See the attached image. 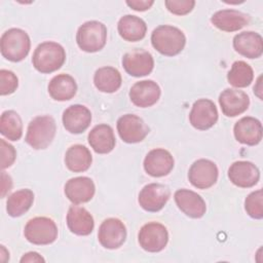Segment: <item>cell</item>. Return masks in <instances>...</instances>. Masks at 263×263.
I'll list each match as a JSON object with an SVG mask.
<instances>
[{
    "label": "cell",
    "instance_id": "obj_1",
    "mask_svg": "<svg viewBox=\"0 0 263 263\" xmlns=\"http://www.w3.org/2000/svg\"><path fill=\"white\" fill-rule=\"evenodd\" d=\"M151 43L159 53L166 57H174L184 49L186 37L177 27L161 25L153 30Z\"/></svg>",
    "mask_w": 263,
    "mask_h": 263
},
{
    "label": "cell",
    "instance_id": "obj_2",
    "mask_svg": "<svg viewBox=\"0 0 263 263\" xmlns=\"http://www.w3.org/2000/svg\"><path fill=\"white\" fill-rule=\"evenodd\" d=\"M66 61L64 47L53 41L40 43L34 50L32 63L34 68L43 74H49L59 70Z\"/></svg>",
    "mask_w": 263,
    "mask_h": 263
},
{
    "label": "cell",
    "instance_id": "obj_3",
    "mask_svg": "<svg viewBox=\"0 0 263 263\" xmlns=\"http://www.w3.org/2000/svg\"><path fill=\"white\" fill-rule=\"evenodd\" d=\"M57 132V124L53 117L40 115L34 117L27 128L25 141L33 149H46L52 142Z\"/></svg>",
    "mask_w": 263,
    "mask_h": 263
},
{
    "label": "cell",
    "instance_id": "obj_4",
    "mask_svg": "<svg viewBox=\"0 0 263 263\" xmlns=\"http://www.w3.org/2000/svg\"><path fill=\"white\" fill-rule=\"evenodd\" d=\"M31 40L28 33L18 28L5 31L0 39V50L3 58L10 62H21L29 53Z\"/></svg>",
    "mask_w": 263,
    "mask_h": 263
},
{
    "label": "cell",
    "instance_id": "obj_5",
    "mask_svg": "<svg viewBox=\"0 0 263 263\" xmlns=\"http://www.w3.org/2000/svg\"><path fill=\"white\" fill-rule=\"evenodd\" d=\"M107 28L99 21L83 23L77 30L76 42L85 52H97L106 45Z\"/></svg>",
    "mask_w": 263,
    "mask_h": 263
},
{
    "label": "cell",
    "instance_id": "obj_6",
    "mask_svg": "<svg viewBox=\"0 0 263 263\" xmlns=\"http://www.w3.org/2000/svg\"><path fill=\"white\" fill-rule=\"evenodd\" d=\"M58 226L47 217H35L30 219L24 229L26 239L37 246L52 243L58 238Z\"/></svg>",
    "mask_w": 263,
    "mask_h": 263
},
{
    "label": "cell",
    "instance_id": "obj_7",
    "mask_svg": "<svg viewBox=\"0 0 263 263\" xmlns=\"http://www.w3.org/2000/svg\"><path fill=\"white\" fill-rule=\"evenodd\" d=\"M140 247L150 253L162 251L168 241V232L164 225L158 222H148L142 226L138 234Z\"/></svg>",
    "mask_w": 263,
    "mask_h": 263
},
{
    "label": "cell",
    "instance_id": "obj_8",
    "mask_svg": "<svg viewBox=\"0 0 263 263\" xmlns=\"http://www.w3.org/2000/svg\"><path fill=\"white\" fill-rule=\"evenodd\" d=\"M116 127L121 140L128 144L142 142L150 132L145 121L135 114H124L119 117Z\"/></svg>",
    "mask_w": 263,
    "mask_h": 263
},
{
    "label": "cell",
    "instance_id": "obj_9",
    "mask_svg": "<svg viewBox=\"0 0 263 263\" xmlns=\"http://www.w3.org/2000/svg\"><path fill=\"white\" fill-rule=\"evenodd\" d=\"M170 196L171 191L167 186L160 183H150L141 189L138 201L143 210L156 213L163 209Z\"/></svg>",
    "mask_w": 263,
    "mask_h": 263
},
{
    "label": "cell",
    "instance_id": "obj_10",
    "mask_svg": "<svg viewBox=\"0 0 263 263\" xmlns=\"http://www.w3.org/2000/svg\"><path fill=\"white\" fill-rule=\"evenodd\" d=\"M98 239L105 249H118L126 239L125 225L117 218H108L104 220L99 227Z\"/></svg>",
    "mask_w": 263,
    "mask_h": 263
},
{
    "label": "cell",
    "instance_id": "obj_11",
    "mask_svg": "<svg viewBox=\"0 0 263 263\" xmlns=\"http://www.w3.org/2000/svg\"><path fill=\"white\" fill-rule=\"evenodd\" d=\"M219 171L215 162L200 158L194 161L188 172L189 182L198 189H208L216 184Z\"/></svg>",
    "mask_w": 263,
    "mask_h": 263
},
{
    "label": "cell",
    "instance_id": "obj_12",
    "mask_svg": "<svg viewBox=\"0 0 263 263\" xmlns=\"http://www.w3.org/2000/svg\"><path fill=\"white\" fill-rule=\"evenodd\" d=\"M218 120V110L213 101L199 99L192 105L189 113L191 125L199 130H206L214 126Z\"/></svg>",
    "mask_w": 263,
    "mask_h": 263
},
{
    "label": "cell",
    "instance_id": "obj_13",
    "mask_svg": "<svg viewBox=\"0 0 263 263\" xmlns=\"http://www.w3.org/2000/svg\"><path fill=\"white\" fill-rule=\"evenodd\" d=\"M122 67L125 72L134 77L149 75L154 68L152 54L144 49H134L122 57Z\"/></svg>",
    "mask_w": 263,
    "mask_h": 263
},
{
    "label": "cell",
    "instance_id": "obj_14",
    "mask_svg": "<svg viewBox=\"0 0 263 263\" xmlns=\"http://www.w3.org/2000/svg\"><path fill=\"white\" fill-rule=\"evenodd\" d=\"M175 160L173 155L163 148H156L149 151L144 159V170L151 177H163L174 168Z\"/></svg>",
    "mask_w": 263,
    "mask_h": 263
},
{
    "label": "cell",
    "instance_id": "obj_15",
    "mask_svg": "<svg viewBox=\"0 0 263 263\" xmlns=\"http://www.w3.org/2000/svg\"><path fill=\"white\" fill-rule=\"evenodd\" d=\"M161 95L159 85L153 80H141L129 89L132 103L140 108H148L157 103Z\"/></svg>",
    "mask_w": 263,
    "mask_h": 263
},
{
    "label": "cell",
    "instance_id": "obj_16",
    "mask_svg": "<svg viewBox=\"0 0 263 263\" xmlns=\"http://www.w3.org/2000/svg\"><path fill=\"white\" fill-rule=\"evenodd\" d=\"M228 178L237 187L250 188L258 183L260 172L253 162L238 160L229 166Z\"/></svg>",
    "mask_w": 263,
    "mask_h": 263
},
{
    "label": "cell",
    "instance_id": "obj_17",
    "mask_svg": "<svg viewBox=\"0 0 263 263\" xmlns=\"http://www.w3.org/2000/svg\"><path fill=\"white\" fill-rule=\"evenodd\" d=\"M219 104L225 116L235 117L247 111L250 105V98L242 90L226 88L219 96Z\"/></svg>",
    "mask_w": 263,
    "mask_h": 263
},
{
    "label": "cell",
    "instance_id": "obj_18",
    "mask_svg": "<svg viewBox=\"0 0 263 263\" xmlns=\"http://www.w3.org/2000/svg\"><path fill=\"white\" fill-rule=\"evenodd\" d=\"M62 120L66 130L75 135L81 134L91 122V112L83 105H71L63 112Z\"/></svg>",
    "mask_w": 263,
    "mask_h": 263
},
{
    "label": "cell",
    "instance_id": "obj_19",
    "mask_svg": "<svg viewBox=\"0 0 263 263\" xmlns=\"http://www.w3.org/2000/svg\"><path fill=\"white\" fill-rule=\"evenodd\" d=\"M174 199L179 210L190 218L199 219L205 214V201L199 194L192 190L179 189L175 192Z\"/></svg>",
    "mask_w": 263,
    "mask_h": 263
},
{
    "label": "cell",
    "instance_id": "obj_20",
    "mask_svg": "<svg viewBox=\"0 0 263 263\" xmlns=\"http://www.w3.org/2000/svg\"><path fill=\"white\" fill-rule=\"evenodd\" d=\"M66 197L73 204L89 201L96 192L93 181L88 177H75L68 180L64 188Z\"/></svg>",
    "mask_w": 263,
    "mask_h": 263
},
{
    "label": "cell",
    "instance_id": "obj_21",
    "mask_svg": "<svg viewBox=\"0 0 263 263\" xmlns=\"http://www.w3.org/2000/svg\"><path fill=\"white\" fill-rule=\"evenodd\" d=\"M233 134L237 142L255 146L262 140V124L255 117L245 116L234 124Z\"/></svg>",
    "mask_w": 263,
    "mask_h": 263
},
{
    "label": "cell",
    "instance_id": "obj_22",
    "mask_svg": "<svg viewBox=\"0 0 263 263\" xmlns=\"http://www.w3.org/2000/svg\"><path fill=\"white\" fill-rule=\"evenodd\" d=\"M250 15L236 9H222L215 12L211 17V23L219 30L225 32H235L248 26Z\"/></svg>",
    "mask_w": 263,
    "mask_h": 263
},
{
    "label": "cell",
    "instance_id": "obj_23",
    "mask_svg": "<svg viewBox=\"0 0 263 263\" xmlns=\"http://www.w3.org/2000/svg\"><path fill=\"white\" fill-rule=\"evenodd\" d=\"M66 221L69 230L80 236L90 234L95 227V221L91 214L83 206L77 204H73L69 208Z\"/></svg>",
    "mask_w": 263,
    "mask_h": 263
},
{
    "label": "cell",
    "instance_id": "obj_24",
    "mask_svg": "<svg viewBox=\"0 0 263 263\" xmlns=\"http://www.w3.org/2000/svg\"><path fill=\"white\" fill-rule=\"evenodd\" d=\"M233 47L236 52L248 59H258L263 53V39L259 33L245 31L234 36Z\"/></svg>",
    "mask_w": 263,
    "mask_h": 263
},
{
    "label": "cell",
    "instance_id": "obj_25",
    "mask_svg": "<svg viewBox=\"0 0 263 263\" xmlns=\"http://www.w3.org/2000/svg\"><path fill=\"white\" fill-rule=\"evenodd\" d=\"M88 144L95 152L107 154L111 152L116 144L113 128L109 124H98L88 133Z\"/></svg>",
    "mask_w": 263,
    "mask_h": 263
},
{
    "label": "cell",
    "instance_id": "obj_26",
    "mask_svg": "<svg viewBox=\"0 0 263 263\" xmlns=\"http://www.w3.org/2000/svg\"><path fill=\"white\" fill-rule=\"evenodd\" d=\"M49 96L60 102L71 100L77 91V84L75 79L69 74H58L51 78L48 83Z\"/></svg>",
    "mask_w": 263,
    "mask_h": 263
},
{
    "label": "cell",
    "instance_id": "obj_27",
    "mask_svg": "<svg viewBox=\"0 0 263 263\" xmlns=\"http://www.w3.org/2000/svg\"><path fill=\"white\" fill-rule=\"evenodd\" d=\"M117 30L121 38L129 42H136L142 40L145 37L147 32V25L139 16L125 14L118 21Z\"/></svg>",
    "mask_w": 263,
    "mask_h": 263
},
{
    "label": "cell",
    "instance_id": "obj_28",
    "mask_svg": "<svg viewBox=\"0 0 263 263\" xmlns=\"http://www.w3.org/2000/svg\"><path fill=\"white\" fill-rule=\"evenodd\" d=\"M92 162V156L88 148L76 144L71 146L65 154V164L71 172L81 173L89 168Z\"/></svg>",
    "mask_w": 263,
    "mask_h": 263
},
{
    "label": "cell",
    "instance_id": "obj_29",
    "mask_svg": "<svg viewBox=\"0 0 263 263\" xmlns=\"http://www.w3.org/2000/svg\"><path fill=\"white\" fill-rule=\"evenodd\" d=\"M121 74L114 67L106 66L99 68L93 75V83L102 92H115L121 86Z\"/></svg>",
    "mask_w": 263,
    "mask_h": 263
},
{
    "label": "cell",
    "instance_id": "obj_30",
    "mask_svg": "<svg viewBox=\"0 0 263 263\" xmlns=\"http://www.w3.org/2000/svg\"><path fill=\"white\" fill-rule=\"evenodd\" d=\"M34 202V193L25 188L10 194L6 201V211L10 217L16 218L24 215Z\"/></svg>",
    "mask_w": 263,
    "mask_h": 263
},
{
    "label": "cell",
    "instance_id": "obj_31",
    "mask_svg": "<svg viewBox=\"0 0 263 263\" xmlns=\"http://www.w3.org/2000/svg\"><path fill=\"white\" fill-rule=\"evenodd\" d=\"M0 133L9 141H18L23 136L21 116L13 110H6L0 117Z\"/></svg>",
    "mask_w": 263,
    "mask_h": 263
},
{
    "label": "cell",
    "instance_id": "obj_32",
    "mask_svg": "<svg viewBox=\"0 0 263 263\" xmlns=\"http://www.w3.org/2000/svg\"><path fill=\"white\" fill-rule=\"evenodd\" d=\"M254 79V72L252 67L243 62L236 61L232 64L230 71L227 74L228 82L237 88L247 87Z\"/></svg>",
    "mask_w": 263,
    "mask_h": 263
},
{
    "label": "cell",
    "instance_id": "obj_33",
    "mask_svg": "<svg viewBox=\"0 0 263 263\" xmlns=\"http://www.w3.org/2000/svg\"><path fill=\"white\" fill-rule=\"evenodd\" d=\"M262 199H263V194L261 189L253 191L247 196L245 200V210L251 218L257 219V220H260L263 218Z\"/></svg>",
    "mask_w": 263,
    "mask_h": 263
},
{
    "label": "cell",
    "instance_id": "obj_34",
    "mask_svg": "<svg viewBox=\"0 0 263 263\" xmlns=\"http://www.w3.org/2000/svg\"><path fill=\"white\" fill-rule=\"evenodd\" d=\"M18 86V79L16 75L9 70H0V93L7 96L16 90Z\"/></svg>",
    "mask_w": 263,
    "mask_h": 263
},
{
    "label": "cell",
    "instance_id": "obj_35",
    "mask_svg": "<svg viewBox=\"0 0 263 263\" xmlns=\"http://www.w3.org/2000/svg\"><path fill=\"white\" fill-rule=\"evenodd\" d=\"M167 10L176 15H185L189 13L194 5L195 1L193 0H166L164 2Z\"/></svg>",
    "mask_w": 263,
    "mask_h": 263
},
{
    "label": "cell",
    "instance_id": "obj_36",
    "mask_svg": "<svg viewBox=\"0 0 263 263\" xmlns=\"http://www.w3.org/2000/svg\"><path fill=\"white\" fill-rule=\"evenodd\" d=\"M1 149V168H7L11 166L16 158V151L12 145L7 143L4 139H0Z\"/></svg>",
    "mask_w": 263,
    "mask_h": 263
},
{
    "label": "cell",
    "instance_id": "obj_37",
    "mask_svg": "<svg viewBox=\"0 0 263 263\" xmlns=\"http://www.w3.org/2000/svg\"><path fill=\"white\" fill-rule=\"evenodd\" d=\"M125 3L136 11H145L154 4V1L153 0H126Z\"/></svg>",
    "mask_w": 263,
    "mask_h": 263
},
{
    "label": "cell",
    "instance_id": "obj_38",
    "mask_svg": "<svg viewBox=\"0 0 263 263\" xmlns=\"http://www.w3.org/2000/svg\"><path fill=\"white\" fill-rule=\"evenodd\" d=\"M1 196L4 197L7 192L10 191L12 187V180L9 175H7L5 172L1 173Z\"/></svg>",
    "mask_w": 263,
    "mask_h": 263
},
{
    "label": "cell",
    "instance_id": "obj_39",
    "mask_svg": "<svg viewBox=\"0 0 263 263\" xmlns=\"http://www.w3.org/2000/svg\"><path fill=\"white\" fill-rule=\"evenodd\" d=\"M20 261H21V263H27V262L41 263V262H45V259L41 255H39L37 252H28L23 255V257L21 258Z\"/></svg>",
    "mask_w": 263,
    "mask_h": 263
},
{
    "label": "cell",
    "instance_id": "obj_40",
    "mask_svg": "<svg viewBox=\"0 0 263 263\" xmlns=\"http://www.w3.org/2000/svg\"><path fill=\"white\" fill-rule=\"evenodd\" d=\"M261 76L258 78V80H257V85H258V87H256V86H254V92L257 95V97L259 98V99H261L262 100V96H261V90H262V88H261Z\"/></svg>",
    "mask_w": 263,
    "mask_h": 263
}]
</instances>
